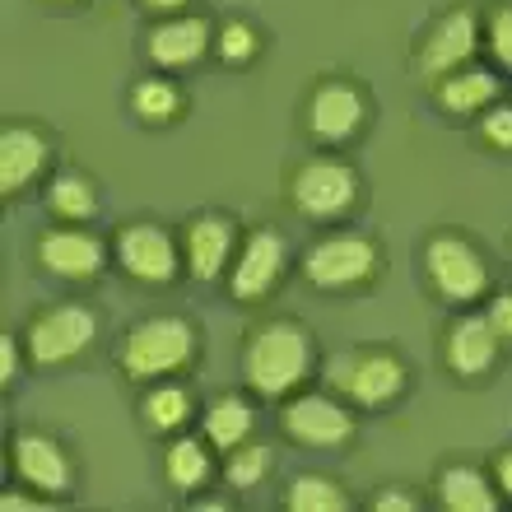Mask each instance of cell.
Instances as JSON below:
<instances>
[{"label":"cell","instance_id":"30","mask_svg":"<svg viewBox=\"0 0 512 512\" xmlns=\"http://www.w3.org/2000/svg\"><path fill=\"white\" fill-rule=\"evenodd\" d=\"M480 135H485L494 149L512 154V103H494V108L480 112Z\"/></svg>","mask_w":512,"mask_h":512},{"label":"cell","instance_id":"26","mask_svg":"<svg viewBox=\"0 0 512 512\" xmlns=\"http://www.w3.org/2000/svg\"><path fill=\"white\" fill-rule=\"evenodd\" d=\"M145 419H149V429H159V433L182 429V424L191 419L187 387H154L145 396Z\"/></svg>","mask_w":512,"mask_h":512},{"label":"cell","instance_id":"35","mask_svg":"<svg viewBox=\"0 0 512 512\" xmlns=\"http://www.w3.org/2000/svg\"><path fill=\"white\" fill-rule=\"evenodd\" d=\"M187 5L191 0H145V10L154 14H187Z\"/></svg>","mask_w":512,"mask_h":512},{"label":"cell","instance_id":"17","mask_svg":"<svg viewBox=\"0 0 512 512\" xmlns=\"http://www.w3.org/2000/svg\"><path fill=\"white\" fill-rule=\"evenodd\" d=\"M233 261V219L224 215H196L187 224V270L201 284L219 280Z\"/></svg>","mask_w":512,"mask_h":512},{"label":"cell","instance_id":"28","mask_svg":"<svg viewBox=\"0 0 512 512\" xmlns=\"http://www.w3.org/2000/svg\"><path fill=\"white\" fill-rule=\"evenodd\" d=\"M256 28L252 24H243V19H233V24H224L219 28V38H215V52L229 61V66H243V61H252L256 56Z\"/></svg>","mask_w":512,"mask_h":512},{"label":"cell","instance_id":"16","mask_svg":"<svg viewBox=\"0 0 512 512\" xmlns=\"http://www.w3.org/2000/svg\"><path fill=\"white\" fill-rule=\"evenodd\" d=\"M499 331L489 326L485 312H466L457 317V326L447 331V368L457 378H485L494 359H499Z\"/></svg>","mask_w":512,"mask_h":512},{"label":"cell","instance_id":"34","mask_svg":"<svg viewBox=\"0 0 512 512\" xmlns=\"http://www.w3.org/2000/svg\"><path fill=\"white\" fill-rule=\"evenodd\" d=\"M410 508H415L410 494H382L378 499V512H410Z\"/></svg>","mask_w":512,"mask_h":512},{"label":"cell","instance_id":"15","mask_svg":"<svg viewBox=\"0 0 512 512\" xmlns=\"http://www.w3.org/2000/svg\"><path fill=\"white\" fill-rule=\"evenodd\" d=\"M38 261L61 280H94L108 261V247L84 229H52L38 243Z\"/></svg>","mask_w":512,"mask_h":512},{"label":"cell","instance_id":"21","mask_svg":"<svg viewBox=\"0 0 512 512\" xmlns=\"http://www.w3.org/2000/svg\"><path fill=\"white\" fill-rule=\"evenodd\" d=\"M252 424H256V410L243 396H219V401L205 410V438H210V447H219V452L243 447Z\"/></svg>","mask_w":512,"mask_h":512},{"label":"cell","instance_id":"7","mask_svg":"<svg viewBox=\"0 0 512 512\" xmlns=\"http://www.w3.org/2000/svg\"><path fill=\"white\" fill-rule=\"evenodd\" d=\"M475 52H480V14L471 5H452V10L438 14V24L429 28V38L419 47V75L438 84L452 70L471 66Z\"/></svg>","mask_w":512,"mask_h":512},{"label":"cell","instance_id":"8","mask_svg":"<svg viewBox=\"0 0 512 512\" xmlns=\"http://www.w3.org/2000/svg\"><path fill=\"white\" fill-rule=\"evenodd\" d=\"M280 429L303 447H340L354 438V415L322 391H308V396H294L284 405Z\"/></svg>","mask_w":512,"mask_h":512},{"label":"cell","instance_id":"19","mask_svg":"<svg viewBox=\"0 0 512 512\" xmlns=\"http://www.w3.org/2000/svg\"><path fill=\"white\" fill-rule=\"evenodd\" d=\"M438 103L447 112H457V117H480L485 108L499 103V80H494V70L461 66L447 80H438Z\"/></svg>","mask_w":512,"mask_h":512},{"label":"cell","instance_id":"14","mask_svg":"<svg viewBox=\"0 0 512 512\" xmlns=\"http://www.w3.org/2000/svg\"><path fill=\"white\" fill-rule=\"evenodd\" d=\"M210 52V19L201 14H163V24L149 33V61L159 70L196 66Z\"/></svg>","mask_w":512,"mask_h":512},{"label":"cell","instance_id":"37","mask_svg":"<svg viewBox=\"0 0 512 512\" xmlns=\"http://www.w3.org/2000/svg\"><path fill=\"white\" fill-rule=\"evenodd\" d=\"M52 5H70V0H52Z\"/></svg>","mask_w":512,"mask_h":512},{"label":"cell","instance_id":"24","mask_svg":"<svg viewBox=\"0 0 512 512\" xmlns=\"http://www.w3.org/2000/svg\"><path fill=\"white\" fill-rule=\"evenodd\" d=\"M47 205H52L61 219H89L98 210V191L89 187V177L80 173H61L47 191Z\"/></svg>","mask_w":512,"mask_h":512},{"label":"cell","instance_id":"31","mask_svg":"<svg viewBox=\"0 0 512 512\" xmlns=\"http://www.w3.org/2000/svg\"><path fill=\"white\" fill-rule=\"evenodd\" d=\"M485 317H489V326L499 331V340H512V294L494 298V303L485 308Z\"/></svg>","mask_w":512,"mask_h":512},{"label":"cell","instance_id":"11","mask_svg":"<svg viewBox=\"0 0 512 512\" xmlns=\"http://www.w3.org/2000/svg\"><path fill=\"white\" fill-rule=\"evenodd\" d=\"M117 261L131 280L145 284H168L177 275V247L159 224H126L117 233Z\"/></svg>","mask_w":512,"mask_h":512},{"label":"cell","instance_id":"5","mask_svg":"<svg viewBox=\"0 0 512 512\" xmlns=\"http://www.w3.org/2000/svg\"><path fill=\"white\" fill-rule=\"evenodd\" d=\"M424 261H429V280L433 289L447 298V303H480L489 289V266L480 247H471L457 233H438L424 247Z\"/></svg>","mask_w":512,"mask_h":512},{"label":"cell","instance_id":"2","mask_svg":"<svg viewBox=\"0 0 512 512\" xmlns=\"http://www.w3.org/2000/svg\"><path fill=\"white\" fill-rule=\"evenodd\" d=\"M191 354H196V331L182 317H145L140 326L126 331L122 368H126V378L149 382V378L187 368Z\"/></svg>","mask_w":512,"mask_h":512},{"label":"cell","instance_id":"23","mask_svg":"<svg viewBox=\"0 0 512 512\" xmlns=\"http://www.w3.org/2000/svg\"><path fill=\"white\" fill-rule=\"evenodd\" d=\"M284 508L289 512H345L350 499L326 475H298L294 485H289V494H284Z\"/></svg>","mask_w":512,"mask_h":512},{"label":"cell","instance_id":"4","mask_svg":"<svg viewBox=\"0 0 512 512\" xmlns=\"http://www.w3.org/2000/svg\"><path fill=\"white\" fill-rule=\"evenodd\" d=\"M289 201H294L298 215L317 219V224L322 219H340L359 201V173L340 159H312L289 182Z\"/></svg>","mask_w":512,"mask_h":512},{"label":"cell","instance_id":"13","mask_svg":"<svg viewBox=\"0 0 512 512\" xmlns=\"http://www.w3.org/2000/svg\"><path fill=\"white\" fill-rule=\"evenodd\" d=\"M10 461H14V475L28 489H42L47 499H61L70 489V457L47 433H19L10 447Z\"/></svg>","mask_w":512,"mask_h":512},{"label":"cell","instance_id":"18","mask_svg":"<svg viewBox=\"0 0 512 512\" xmlns=\"http://www.w3.org/2000/svg\"><path fill=\"white\" fill-rule=\"evenodd\" d=\"M42 163H47L42 131H33V126H5V135H0V191L5 196L24 191L42 173Z\"/></svg>","mask_w":512,"mask_h":512},{"label":"cell","instance_id":"1","mask_svg":"<svg viewBox=\"0 0 512 512\" xmlns=\"http://www.w3.org/2000/svg\"><path fill=\"white\" fill-rule=\"evenodd\" d=\"M312 368V336L298 322H266L247 340L243 350V378L256 396H289L303 387Z\"/></svg>","mask_w":512,"mask_h":512},{"label":"cell","instance_id":"10","mask_svg":"<svg viewBox=\"0 0 512 512\" xmlns=\"http://www.w3.org/2000/svg\"><path fill=\"white\" fill-rule=\"evenodd\" d=\"M364 117H368L364 94L345 80H322L308 98V131H312V140H322V145L350 140V135L364 126Z\"/></svg>","mask_w":512,"mask_h":512},{"label":"cell","instance_id":"3","mask_svg":"<svg viewBox=\"0 0 512 512\" xmlns=\"http://www.w3.org/2000/svg\"><path fill=\"white\" fill-rule=\"evenodd\" d=\"M378 275V243L368 233H331L303 256V280L317 289H354Z\"/></svg>","mask_w":512,"mask_h":512},{"label":"cell","instance_id":"12","mask_svg":"<svg viewBox=\"0 0 512 512\" xmlns=\"http://www.w3.org/2000/svg\"><path fill=\"white\" fill-rule=\"evenodd\" d=\"M284 261H289V243L275 229H256L238 252V266H233V298H243V303L266 298L284 275Z\"/></svg>","mask_w":512,"mask_h":512},{"label":"cell","instance_id":"29","mask_svg":"<svg viewBox=\"0 0 512 512\" xmlns=\"http://www.w3.org/2000/svg\"><path fill=\"white\" fill-rule=\"evenodd\" d=\"M485 42H489V56H494L503 70H512V5H499V10L489 14Z\"/></svg>","mask_w":512,"mask_h":512},{"label":"cell","instance_id":"22","mask_svg":"<svg viewBox=\"0 0 512 512\" xmlns=\"http://www.w3.org/2000/svg\"><path fill=\"white\" fill-rule=\"evenodd\" d=\"M163 475H168V485L182 489V494H196V489L215 475V461L205 452L201 438H177L168 447V461H163Z\"/></svg>","mask_w":512,"mask_h":512},{"label":"cell","instance_id":"32","mask_svg":"<svg viewBox=\"0 0 512 512\" xmlns=\"http://www.w3.org/2000/svg\"><path fill=\"white\" fill-rule=\"evenodd\" d=\"M14 373H19V340L0 336V382H14Z\"/></svg>","mask_w":512,"mask_h":512},{"label":"cell","instance_id":"33","mask_svg":"<svg viewBox=\"0 0 512 512\" xmlns=\"http://www.w3.org/2000/svg\"><path fill=\"white\" fill-rule=\"evenodd\" d=\"M494 485H499V494H508L512 499V447L508 452H499V461H494Z\"/></svg>","mask_w":512,"mask_h":512},{"label":"cell","instance_id":"27","mask_svg":"<svg viewBox=\"0 0 512 512\" xmlns=\"http://www.w3.org/2000/svg\"><path fill=\"white\" fill-rule=\"evenodd\" d=\"M270 471V447L252 443V447H233L229 457V485L233 489H256Z\"/></svg>","mask_w":512,"mask_h":512},{"label":"cell","instance_id":"36","mask_svg":"<svg viewBox=\"0 0 512 512\" xmlns=\"http://www.w3.org/2000/svg\"><path fill=\"white\" fill-rule=\"evenodd\" d=\"M0 508L5 512H19V508H38V499H28V494H5V499H0Z\"/></svg>","mask_w":512,"mask_h":512},{"label":"cell","instance_id":"6","mask_svg":"<svg viewBox=\"0 0 512 512\" xmlns=\"http://www.w3.org/2000/svg\"><path fill=\"white\" fill-rule=\"evenodd\" d=\"M98 336V317L94 308H84V303H56V308L38 312L33 326H28V354H33V364L52 368V364H66L75 354L89 350V340Z\"/></svg>","mask_w":512,"mask_h":512},{"label":"cell","instance_id":"20","mask_svg":"<svg viewBox=\"0 0 512 512\" xmlns=\"http://www.w3.org/2000/svg\"><path fill=\"white\" fill-rule=\"evenodd\" d=\"M438 503L452 512H494L499 508V485L475 466H447L438 475Z\"/></svg>","mask_w":512,"mask_h":512},{"label":"cell","instance_id":"9","mask_svg":"<svg viewBox=\"0 0 512 512\" xmlns=\"http://www.w3.org/2000/svg\"><path fill=\"white\" fill-rule=\"evenodd\" d=\"M336 387H345L354 405H387L405 391V364L387 350H364L336 364Z\"/></svg>","mask_w":512,"mask_h":512},{"label":"cell","instance_id":"25","mask_svg":"<svg viewBox=\"0 0 512 512\" xmlns=\"http://www.w3.org/2000/svg\"><path fill=\"white\" fill-rule=\"evenodd\" d=\"M131 108L145 122H173L177 112H182V89L173 80H140L131 94Z\"/></svg>","mask_w":512,"mask_h":512}]
</instances>
